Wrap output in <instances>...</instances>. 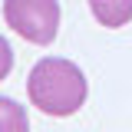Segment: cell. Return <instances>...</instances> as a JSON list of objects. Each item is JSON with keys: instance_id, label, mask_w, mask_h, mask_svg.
<instances>
[{"instance_id": "3957f363", "label": "cell", "mask_w": 132, "mask_h": 132, "mask_svg": "<svg viewBox=\"0 0 132 132\" xmlns=\"http://www.w3.org/2000/svg\"><path fill=\"white\" fill-rule=\"evenodd\" d=\"M89 10L102 27L119 30L132 20V0H89Z\"/></svg>"}, {"instance_id": "277c9868", "label": "cell", "mask_w": 132, "mask_h": 132, "mask_svg": "<svg viewBox=\"0 0 132 132\" xmlns=\"http://www.w3.org/2000/svg\"><path fill=\"white\" fill-rule=\"evenodd\" d=\"M0 132H30L27 109L10 96H0Z\"/></svg>"}, {"instance_id": "5b68a950", "label": "cell", "mask_w": 132, "mask_h": 132, "mask_svg": "<svg viewBox=\"0 0 132 132\" xmlns=\"http://www.w3.org/2000/svg\"><path fill=\"white\" fill-rule=\"evenodd\" d=\"M10 69H13V50L7 43V36H0V82L10 76Z\"/></svg>"}, {"instance_id": "7a4b0ae2", "label": "cell", "mask_w": 132, "mask_h": 132, "mask_svg": "<svg viewBox=\"0 0 132 132\" xmlns=\"http://www.w3.org/2000/svg\"><path fill=\"white\" fill-rule=\"evenodd\" d=\"M7 27L33 46H50L60 30V3L56 0H3Z\"/></svg>"}, {"instance_id": "6da1fadb", "label": "cell", "mask_w": 132, "mask_h": 132, "mask_svg": "<svg viewBox=\"0 0 132 132\" xmlns=\"http://www.w3.org/2000/svg\"><path fill=\"white\" fill-rule=\"evenodd\" d=\"M86 76L73 60L63 56H43L36 60L27 76V96L43 116H73L79 112V106L86 102Z\"/></svg>"}]
</instances>
